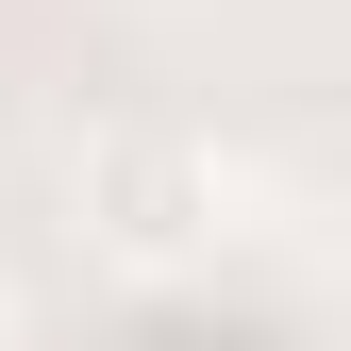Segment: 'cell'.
<instances>
[{"instance_id": "1", "label": "cell", "mask_w": 351, "mask_h": 351, "mask_svg": "<svg viewBox=\"0 0 351 351\" xmlns=\"http://www.w3.org/2000/svg\"><path fill=\"white\" fill-rule=\"evenodd\" d=\"M84 217H101L117 268H167V251H201L217 167H201V151H167V134H117V151H84Z\"/></svg>"}]
</instances>
